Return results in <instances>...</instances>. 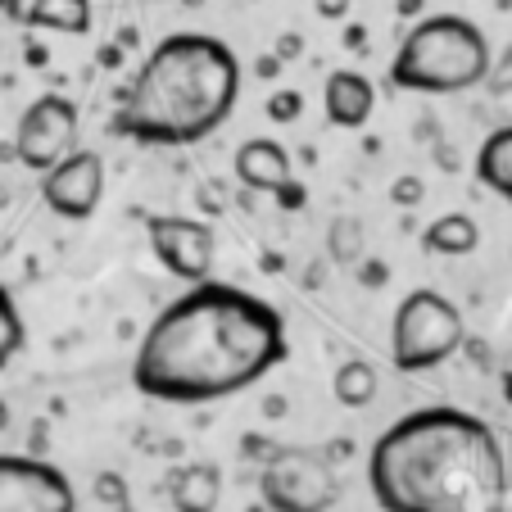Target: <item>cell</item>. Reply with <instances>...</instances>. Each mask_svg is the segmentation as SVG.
<instances>
[{"label":"cell","mask_w":512,"mask_h":512,"mask_svg":"<svg viewBox=\"0 0 512 512\" xmlns=\"http://www.w3.org/2000/svg\"><path fill=\"white\" fill-rule=\"evenodd\" d=\"M286 358V318L232 281H195L145 327L132 386L159 404H218L263 381Z\"/></svg>","instance_id":"cell-1"},{"label":"cell","mask_w":512,"mask_h":512,"mask_svg":"<svg viewBox=\"0 0 512 512\" xmlns=\"http://www.w3.org/2000/svg\"><path fill=\"white\" fill-rule=\"evenodd\" d=\"M381 512H508V454L485 417L435 404L404 413L368 454Z\"/></svg>","instance_id":"cell-2"},{"label":"cell","mask_w":512,"mask_h":512,"mask_svg":"<svg viewBox=\"0 0 512 512\" xmlns=\"http://www.w3.org/2000/svg\"><path fill=\"white\" fill-rule=\"evenodd\" d=\"M236 100L241 59L232 55V46L209 32H168L118 91L109 132L150 150L200 145L232 118Z\"/></svg>","instance_id":"cell-3"},{"label":"cell","mask_w":512,"mask_h":512,"mask_svg":"<svg viewBox=\"0 0 512 512\" xmlns=\"http://www.w3.org/2000/svg\"><path fill=\"white\" fill-rule=\"evenodd\" d=\"M490 41L463 14H431L422 19L390 59V87L417 96H458L485 87L490 78Z\"/></svg>","instance_id":"cell-4"},{"label":"cell","mask_w":512,"mask_h":512,"mask_svg":"<svg viewBox=\"0 0 512 512\" xmlns=\"http://www.w3.org/2000/svg\"><path fill=\"white\" fill-rule=\"evenodd\" d=\"M467 345V322L454 300H445L440 290L417 286L399 300L395 318H390V363L404 377L431 372Z\"/></svg>","instance_id":"cell-5"},{"label":"cell","mask_w":512,"mask_h":512,"mask_svg":"<svg viewBox=\"0 0 512 512\" xmlns=\"http://www.w3.org/2000/svg\"><path fill=\"white\" fill-rule=\"evenodd\" d=\"M259 494L272 512H331L340 499V472L327 449L281 445L259 467Z\"/></svg>","instance_id":"cell-6"},{"label":"cell","mask_w":512,"mask_h":512,"mask_svg":"<svg viewBox=\"0 0 512 512\" xmlns=\"http://www.w3.org/2000/svg\"><path fill=\"white\" fill-rule=\"evenodd\" d=\"M78 105L59 91H46L37 96L19 118V132H14V155H19L23 168L32 173H50L59 159H68L78 150Z\"/></svg>","instance_id":"cell-7"},{"label":"cell","mask_w":512,"mask_h":512,"mask_svg":"<svg viewBox=\"0 0 512 512\" xmlns=\"http://www.w3.org/2000/svg\"><path fill=\"white\" fill-rule=\"evenodd\" d=\"M145 236H150V254L168 277L186 281H209L213 277V254H218V232L204 218H182V213H150L145 218Z\"/></svg>","instance_id":"cell-8"},{"label":"cell","mask_w":512,"mask_h":512,"mask_svg":"<svg viewBox=\"0 0 512 512\" xmlns=\"http://www.w3.org/2000/svg\"><path fill=\"white\" fill-rule=\"evenodd\" d=\"M0 512H78V490L41 454H0Z\"/></svg>","instance_id":"cell-9"},{"label":"cell","mask_w":512,"mask_h":512,"mask_svg":"<svg viewBox=\"0 0 512 512\" xmlns=\"http://www.w3.org/2000/svg\"><path fill=\"white\" fill-rule=\"evenodd\" d=\"M105 195V159L100 150H73L50 173H41V200L68 223H87Z\"/></svg>","instance_id":"cell-10"},{"label":"cell","mask_w":512,"mask_h":512,"mask_svg":"<svg viewBox=\"0 0 512 512\" xmlns=\"http://www.w3.org/2000/svg\"><path fill=\"white\" fill-rule=\"evenodd\" d=\"M236 182L245 186V191L254 195H277L281 186L295 182V173H290V155H286V145L272 141V136H250V141L236 145Z\"/></svg>","instance_id":"cell-11"},{"label":"cell","mask_w":512,"mask_h":512,"mask_svg":"<svg viewBox=\"0 0 512 512\" xmlns=\"http://www.w3.org/2000/svg\"><path fill=\"white\" fill-rule=\"evenodd\" d=\"M322 105H327V118L336 127H368L372 118V105H377V87H372L358 68H336L327 78V91H322Z\"/></svg>","instance_id":"cell-12"},{"label":"cell","mask_w":512,"mask_h":512,"mask_svg":"<svg viewBox=\"0 0 512 512\" xmlns=\"http://www.w3.org/2000/svg\"><path fill=\"white\" fill-rule=\"evenodd\" d=\"M168 503L173 512H218L223 503V472L213 463H182L168 476Z\"/></svg>","instance_id":"cell-13"},{"label":"cell","mask_w":512,"mask_h":512,"mask_svg":"<svg viewBox=\"0 0 512 512\" xmlns=\"http://www.w3.org/2000/svg\"><path fill=\"white\" fill-rule=\"evenodd\" d=\"M476 182L512 204V123L494 127L481 141V150H476Z\"/></svg>","instance_id":"cell-14"},{"label":"cell","mask_w":512,"mask_h":512,"mask_svg":"<svg viewBox=\"0 0 512 512\" xmlns=\"http://www.w3.org/2000/svg\"><path fill=\"white\" fill-rule=\"evenodd\" d=\"M23 28L68 32V37H87L91 32V0H28Z\"/></svg>","instance_id":"cell-15"},{"label":"cell","mask_w":512,"mask_h":512,"mask_svg":"<svg viewBox=\"0 0 512 512\" xmlns=\"http://www.w3.org/2000/svg\"><path fill=\"white\" fill-rule=\"evenodd\" d=\"M476 245H481V227H476L467 213H445V218H435L422 232V250L440 254V259H463Z\"/></svg>","instance_id":"cell-16"},{"label":"cell","mask_w":512,"mask_h":512,"mask_svg":"<svg viewBox=\"0 0 512 512\" xmlns=\"http://www.w3.org/2000/svg\"><path fill=\"white\" fill-rule=\"evenodd\" d=\"M377 390H381V377L368 358H345L336 368V377H331V395L345 408H368L377 399Z\"/></svg>","instance_id":"cell-17"},{"label":"cell","mask_w":512,"mask_h":512,"mask_svg":"<svg viewBox=\"0 0 512 512\" xmlns=\"http://www.w3.org/2000/svg\"><path fill=\"white\" fill-rule=\"evenodd\" d=\"M327 259L340 263V268H358V263L368 259V236H363L358 218H336L327 227Z\"/></svg>","instance_id":"cell-18"},{"label":"cell","mask_w":512,"mask_h":512,"mask_svg":"<svg viewBox=\"0 0 512 512\" xmlns=\"http://www.w3.org/2000/svg\"><path fill=\"white\" fill-rule=\"evenodd\" d=\"M23 340H28V331H23V313H19V304H14L10 290L0 286V372L19 358Z\"/></svg>","instance_id":"cell-19"},{"label":"cell","mask_w":512,"mask_h":512,"mask_svg":"<svg viewBox=\"0 0 512 512\" xmlns=\"http://www.w3.org/2000/svg\"><path fill=\"white\" fill-rule=\"evenodd\" d=\"M91 494H96L100 512H132V490H127L123 472H100L96 485H91Z\"/></svg>","instance_id":"cell-20"},{"label":"cell","mask_w":512,"mask_h":512,"mask_svg":"<svg viewBox=\"0 0 512 512\" xmlns=\"http://www.w3.org/2000/svg\"><path fill=\"white\" fill-rule=\"evenodd\" d=\"M263 109H268L272 123H295V118L304 114V96H300V91H272Z\"/></svg>","instance_id":"cell-21"},{"label":"cell","mask_w":512,"mask_h":512,"mask_svg":"<svg viewBox=\"0 0 512 512\" xmlns=\"http://www.w3.org/2000/svg\"><path fill=\"white\" fill-rule=\"evenodd\" d=\"M485 87H490V96H512V46L490 64V78H485Z\"/></svg>","instance_id":"cell-22"},{"label":"cell","mask_w":512,"mask_h":512,"mask_svg":"<svg viewBox=\"0 0 512 512\" xmlns=\"http://www.w3.org/2000/svg\"><path fill=\"white\" fill-rule=\"evenodd\" d=\"M422 195H426V186H422V177H395V186H390V200L395 204H404V209H417L422 204Z\"/></svg>","instance_id":"cell-23"},{"label":"cell","mask_w":512,"mask_h":512,"mask_svg":"<svg viewBox=\"0 0 512 512\" xmlns=\"http://www.w3.org/2000/svg\"><path fill=\"white\" fill-rule=\"evenodd\" d=\"M277 449H281V445H272L268 435H245V440H241V458H259V467L268 463Z\"/></svg>","instance_id":"cell-24"},{"label":"cell","mask_w":512,"mask_h":512,"mask_svg":"<svg viewBox=\"0 0 512 512\" xmlns=\"http://www.w3.org/2000/svg\"><path fill=\"white\" fill-rule=\"evenodd\" d=\"M386 277H390V268L381 259H363V263H358V281H363V286L381 290V286H386Z\"/></svg>","instance_id":"cell-25"},{"label":"cell","mask_w":512,"mask_h":512,"mask_svg":"<svg viewBox=\"0 0 512 512\" xmlns=\"http://www.w3.org/2000/svg\"><path fill=\"white\" fill-rule=\"evenodd\" d=\"M272 55H277L281 64H286V59H300L304 55V37H300V32H281L277 46H272Z\"/></svg>","instance_id":"cell-26"},{"label":"cell","mask_w":512,"mask_h":512,"mask_svg":"<svg viewBox=\"0 0 512 512\" xmlns=\"http://www.w3.org/2000/svg\"><path fill=\"white\" fill-rule=\"evenodd\" d=\"M277 204H281V209H290V213H300L304 204H309V191H304L300 182H290V186H281V191H277Z\"/></svg>","instance_id":"cell-27"},{"label":"cell","mask_w":512,"mask_h":512,"mask_svg":"<svg viewBox=\"0 0 512 512\" xmlns=\"http://www.w3.org/2000/svg\"><path fill=\"white\" fill-rule=\"evenodd\" d=\"M313 10H318V19L340 23V19L349 14V0H313Z\"/></svg>","instance_id":"cell-28"},{"label":"cell","mask_w":512,"mask_h":512,"mask_svg":"<svg viewBox=\"0 0 512 512\" xmlns=\"http://www.w3.org/2000/svg\"><path fill=\"white\" fill-rule=\"evenodd\" d=\"M345 50H368V28H363V23H349L345 28Z\"/></svg>","instance_id":"cell-29"},{"label":"cell","mask_w":512,"mask_h":512,"mask_svg":"<svg viewBox=\"0 0 512 512\" xmlns=\"http://www.w3.org/2000/svg\"><path fill=\"white\" fill-rule=\"evenodd\" d=\"M277 73H281V59H277V55H259V64H254V78L272 82Z\"/></svg>","instance_id":"cell-30"},{"label":"cell","mask_w":512,"mask_h":512,"mask_svg":"<svg viewBox=\"0 0 512 512\" xmlns=\"http://www.w3.org/2000/svg\"><path fill=\"white\" fill-rule=\"evenodd\" d=\"M123 50H127L123 41H118V46H100V55H96V59H100L105 68H118V64H123Z\"/></svg>","instance_id":"cell-31"},{"label":"cell","mask_w":512,"mask_h":512,"mask_svg":"<svg viewBox=\"0 0 512 512\" xmlns=\"http://www.w3.org/2000/svg\"><path fill=\"white\" fill-rule=\"evenodd\" d=\"M23 59H28L32 68H41V64H46L50 55H46V46H37V41H28V50H23Z\"/></svg>","instance_id":"cell-32"},{"label":"cell","mask_w":512,"mask_h":512,"mask_svg":"<svg viewBox=\"0 0 512 512\" xmlns=\"http://www.w3.org/2000/svg\"><path fill=\"white\" fill-rule=\"evenodd\" d=\"M23 10H28L23 0H0V14H5V19H19L23 23Z\"/></svg>","instance_id":"cell-33"},{"label":"cell","mask_w":512,"mask_h":512,"mask_svg":"<svg viewBox=\"0 0 512 512\" xmlns=\"http://www.w3.org/2000/svg\"><path fill=\"white\" fill-rule=\"evenodd\" d=\"M263 413H268V417H281V413H286V399H281V395H268V399H263Z\"/></svg>","instance_id":"cell-34"},{"label":"cell","mask_w":512,"mask_h":512,"mask_svg":"<svg viewBox=\"0 0 512 512\" xmlns=\"http://www.w3.org/2000/svg\"><path fill=\"white\" fill-rule=\"evenodd\" d=\"M395 10L404 14V19H417V14H422V0H399Z\"/></svg>","instance_id":"cell-35"},{"label":"cell","mask_w":512,"mask_h":512,"mask_svg":"<svg viewBox=\"0 0 512 512\" xmlns=\"http://www.w3.org/2000/svg\"><path fill=\"white\" fill-rule=\"evenodd\" d=\"M41 449H46V426H32V454H41Z\"/></svg>","instance_id":"cell-36"},{"label":"cell","mask_w":512,"mask_h":512,"mask_svg":"<svg viewBox=\"0 0 512 512\" xmlns=\"http://www.w3.org/2000/svg\"><path fill=\"white\" fill-rule=\"evenodd\" d=\"M263 268H268V272H281V254H263Z\"/></svg>","instance_id":"cell-37"},{"label":"cell","mask_w":512,"mask_h":512,"mask_svg":"<svg viewBox=\"0 0 512 512\" xmlns=\"http://www.w3.org/2000/svg\"><path fill=\"white\" fill-rule=\"evenodd\" d=\"M503 399H508V404H512V368L503 372Z\"/></svg>","instance_id":"cell-38"},{"label":"cell","mask_w":512,"mask_h":512,"mask_svg":"<svg viewBox=\"0 0 512 512\" xmlns=\"http://www.w3.org/2000/svg\"><path fill=\"white\" fill-rule=\"evenodd\" d=\"M5 426H10V404L0 399V431H5Z\"/></svg>","instance_id":"cell-39"},{"label":"cell","mask_w":512,"mask_h":512,"mask_svg":"<svg viewBox=\"0 0 512 512\" xmlns=\"http://www.w3.org/2000/svg\"><path fill=\"white\" fill-rule=\"evenodd\" d=\"M200 5H204V0H186V10H200Z\"/></svg>","instance_id":"cell-40"},{"label":"cell","mask_w":512,"mask_h":512,"mask_svg":"<svg viewBox=\"0 0 512 512\" xmlns=\"http://www.w3.org/2000/svg\"><path fill=\"white\" fill-rule=\"evenodd\" d=\"M236 5H259V0H236Z\"/></svg>","instance_id":"cell-41"}]
</instances>
